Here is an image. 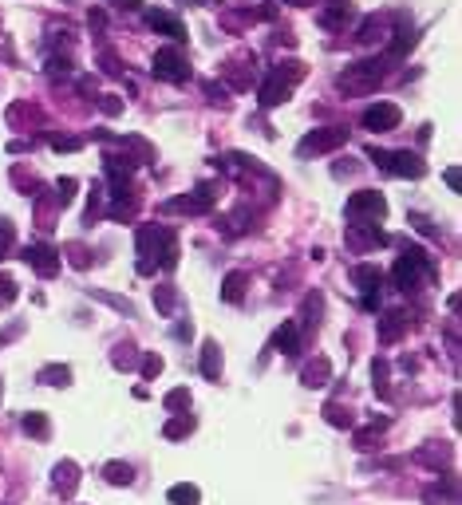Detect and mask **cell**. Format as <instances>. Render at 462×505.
<instances>
[{
	"mask_svg": "<svg viewBox=\"0 0 462 505\" xmlns=\"http://www.w3.org/2000/svg\"><path fill=\"white\" fill-rule=\"evenodd\" d=\"M304 75V68L301 63H277V68L265 75V83H261V103L265 107H277V103H285L292 95V87H296V80Z\"/></svg>",
	"mask_w": 462,
	"mask_h": 505,
	"instance_id": "obj_1",
	"label": "cell"
},
{
	"mask_svg": "<svg viewBox=\"0 0 462 505\" xmlns=\"http://www.w3.org/2000/svg\"><path fill=\"white\" fill-rule=\"evenodd\" d=\"M368 154H372L375 162H380L387 174H395V178H423L427 174V166H423L419 154H411V150H380V146H368Z\"/></svg>",
	"mask_w": 462,
	"mask_h": 505,
	"instance_id": "obj_2",
	"label": "cell"
},
{
	"mask_svg": "<svg viewBox=\"0 0 462 505\" xmlns=\"http://www.w3.org/2000/svg\"><path fill=\"white\" fill-rule=\"evenodd\" d=\"M419 273H435V268H431V257H427L419 245H411L395 261V288H403V292L419 288Z\"/></svg>",
	"mask_w": 462,
	"mask_h": 505,
	"instance_id": "obj_3",
	"label": "cell"
},
{
	"mask_svg": "<svg viewBox=\"0 0 462 505\" xmlns=\"http://www.w3.org/2000/svg\"><path fill=\"white\" fill-rule=\"evenodd\" d=\"M380 63H352V68H344L340 75H336V87L344 91V95H360V91H372L375 83H380Z\"/></svg>",
	"mask_w": 462,
	"mask_h": 505,
	"instance_id": "obj_4",
	"label": "cell"
},
{
	"mask_svg": "<svg viewBox=\"0 0 462 505\" xmlns=\"http://www.w3.org/2000/svg\"><path fill=\"white\" fill-rule=\"evenodd\" d=\"M344 213H348V221H380L383 213H387V201H383V194H375V189H360V194H352L348 198V206H344Z\"/></svg>",
	"mask_w": 462,
	"mask_h": 505,
	"instance_id": "obj_5",
	"label": "cell"
},
{
	"mask_svg": "<svg viewBox=\"0 0 462 505\" xmlns=\"http://www.w3.org/2000/svg\"><path fill=\"white\" fill-rule=\"evenodd\" d=\"M154 75H158V80H170V83H182L190 75V63H186V56H182L178 48H162V51H154Z\"/></svg>",
	"mask_w": 462,
	"mask_h": 505,
	"instance_id": "obj_6",
	"label": "cell"
},
{
	"mask_svg": "<svg viewBox=\"0 0 462 505\" xmlns=\"http://www.w3.org/2000/svg\"><path fill=\"white\" fill-rule=\"evenodd\" d=\"M348 139V130L340 127H324V130H312V135H304L301 146H296V154L301 158H308V154H324V150H336L340 142Z\"/></svg>",
	"mask_w": 462,
	"mask_h": 505,
	"instance_id": "obj_7",
	"label": "cell"
},
{
	"mask_svg": "<svg viewBox=\"0 0 462 505\" xmlns=\"http://www.w3.org/2000/svg\"><path fill=\"white\" fill-rule=\"evenodd\" d=\"M352 285L363 292V308H380V268L375 265H356Z\"/></svg>",
	"mask_w": 462,
	"mask_h": 505,
	"instance_id": "obj_8",
	"label": "cell"
},
{
	"mask_svg": "<svg viewBox=\"0 0 462 505\" xmlns=\"http://www.w3.org/2000/svg\"><path fill=\"white\" fill-rule=\"evenodd\" d=\"M403 119V111L395 103H372V107L363 111V127L368 130H395Z\"/></svg>",
	"mask_w": 462,
	"mask_h": 505,
	"instance_id": "obj_9",
	"label": "cell"
},
{
	"mask_svg": "<svg viewBox=\"0 0 462 505\" xmlns=\"http://www.w3.org/2000/svg\"><path fill=\"white\" fill-rule=\"evenodd\" d=\"M24 261H28L40 277H56V273H60V253L48 249V245H32L28 253H24Z\"/></svg>",
	"mask_w": 462,
	"mask_h": 505,
	"instance_id": "obj_10",
	"label": "cell"
},
{
	"mask_svg": "<svg viewBox=\"0 0 462 505\" xmlns=\"http://www.w3.org/2000/svg\"><path fill=\"white\" fill-rule=\"evenodd\" d=\"M146 24H151L154 32H162V36H170V40H186V24L174 20L170 12H162V8H151V12H146Z\"/></svg>",
	"mask_w": 462,
	"mask_h": 505,
	"instance_id": "obj_11",
	"label": "cell"
},
{
	"mask_svg": "<svg viewBox=\"0 0 462 505\" xmlns=\"http://www.w3.org/2000/svg\"><path fill=\"white\" fill-rule=\"evenodd\" d=\"M201 375H206V379H218L221 375V347L213 344V339L201 344Z\"/></svg>",
	"mask_w": 462,
	"mask_h": 505,
	"instance_id": "obj_12",
	"label": "cell"
},
{
	"mask_svg": "<svg viewBox=\"0 0 462 505\" xmlns=\"http://www.w3.org/2000/svg\"><path fill=\"white\" fill-rule=\"evenodd\" d=\"M170 505H198L201 501V490L198 485H190V482H178V485H170Z\"/></svg>",
	"mask_w": 462,
	"mask_h": 505,
	"instance_id": "obj_13",
	"label": "cell"
},
{
	"mask_svg": "<svg viewBox=\"0 0 462 505\" xmlns=\"http://www.w3.org/2000/svg\"><path fill=\"white\" fill-rule=\"evenodd\" d=\"M273 347H281V351H296V324H292V320H285L281 328H277V332H273Z\"/></svg>",
	"mask_w": 462,
	"mask_h": 505,
	"instance_id": "obj_14",
	"label": "cell"
},
{
	"mask_svg": "<svg viewBox=\"0 0 462 505\" xmlns=\"http://www.w3.org/2000/svg\"><path fill=\"white\" fill-rule=\"evenodd\" d=\"M332 375L328 359H312L308 367H304V387H324V379Z\"/></svg>",
	"mask_w": 462,
	"mask_h": 505,
	"instance_id": "obj_15",
	"label": "cell"
},
{
	"mask_svg": "<svg viewBox=\"0 0 462 505\" xmlns=\"http://www.w3.org/2000/svg\"><path fill=\"white\" fill-rule=\"evenodd\" d=\"M403 328H407L403 312H387V316H383V324H380V339H383V344H392V339L399 336Z\"/></svg>",
	"mask_w": 462,
	"mask_h": 505,
	"instance_id": "obj_16",
	"label": "cell"
},
{
	"mask_svg": "<svg viewBox=\"0 0 462 505\" xmlns=\"http://www.w3.org/2000/svg\"><path fill=\"white\" fill-rule=\"evenodd\" d=\"M75 474H80V470H75L71 462H60V466H56V485H60L63 497L75 494Z\"/></svg>",
	"mask_w": 462,
	"mask_h": 505,
	"instance_id": "obj_17",
	"label": "cell"
},
{
	"mask_svg": "<svg viewBox=\"0 0 462 505\" xmlns=\"http://www.w3.org/2000/svg\"><path fill=\"white\" fill-rule=\"evenodd\" d=\"M348 20H352V8H348V4H332V8L320 12L324 28H340V24H348Z\"/></svg>",
	"mask_w": 462,
	"mask_h": 505,
	"instance_id": "obj_18",
	"label": "cell"
},
{
	"mask_svg": "<svg viewBox=\"0 0 462 505\" xmlns=\"http://www.w3.org/2000/svg\"><path fill=\"white\" fill-rule=\"evenodd\" d=\"M103 474H107L111 485H131V482H135V470H131L127 462H107V470H103Z\"/></svg>",
	"mask_w": 462,
	"mask_h": 505,
	"instance_id": "obj_19",
	"label": "cell"
},
{
	"mask_svg": "<svg viewBox=\"0 0 462 505\" xmlns=\"http://www.w3.org/2000/svg\"><path fill=\"white\" fill-rule=\"evenodd\" d=\"M242 292H245V273H230V277H225V285H221V297L230 300V304H237V300H242Z\"/></svg>",
	"mask_w": 462,
	"mask_h": 505,
	"instance_id": "obj_20",
	"label": "cell"
},
{
	"mask_svg": "<svg viewBox=\"0 0 462 505\" xmlns=\"http://www.w3.org/2000/svg\"><path fill=\"white\" fill-rule=\"evenodd\" d=\"M20 426H24V435H32V438H48V430H51L44 415H24Z\"/></svg>",
	"mask_w": 462,
	"mask_h": 505,
	"instance_id": "obj_21",
	"label": "cell"
},
{
	"mask_svg": "<svg viewBox=\"0 0 462 505\" xmlns=\"http://www.w3.org/2000/svg\"><path fill=\"white\" fill-rule=\"evenodd\" d=\"M194 430V418H186V415H174L170 423H166V430H162V435L166 438H186Z\"/></svg>",
	"mask_w": 462,
	"mask_h": 505,
	"instance_id": "obj_22",
	"label": "cell"
},
{
	"mask_svg": "<svg viewBox=\"0 0 462 505\" xmlns=\"http://www.w3.org/2000/svg\"><path fill=\"white\" fill-rule=\"evenodd\" d=\"M68 379H71L68 367H44V371H40V383H51V387H63Z\"/></svg>",
	"mask_w": 462,
	"mask_h": 505,
	"instance_id": "obj_23",
	"label": "cell"
},
{
	"mask_svg": "<svg viewBox=\"0 0 462 505\" xmlns=\"http://www.w3.org/2000/svg\"><path fill=\"white\" fill-rule=\"evenodd\" d=\"M190 406V391L186 387H174L170 395H166V411H186Z\"/></svg>",
	"mask_w": 462,
	"mask_h": 505,
	"instance_id": "obj_24",
	"label": "cell"
},
{
	"mask_svg": "<svg viewBox=\"0 0 462 505\" xmlns=\"http://www.w3.org/2000/svg\"><path fill=\"white\" fill-rule=\"evenodd\" d=\"M324 415H328L332 426H352V415H348L340 403H328V406H324Z\"/></svg>",
	"mask_w": 462,
	"mask_h": 505,
	"instance_id": "obj_25",
	"label": "cell"
},
{
	"mask_svg": "<svg viewBox=\"0 0 462 505\" xmlns=\"http://www.w3.org/2000/svg\"><path fill=\"white\" fill-rule=\"evenodd\" d=\"M411 44H415V32L411 28H399V32H395V40H392V56H403Z\"/></svg>",
	"mask_w": 462,
	"mask_h": 505,
	"instance_id": "obj_26",
	"label": "cell"
},
{
	"mask_svg": "<svg viewBox=\"0 0 462 505\" xmlns=\"http://www.w3.org/2000/svg\"><path fill=\"white\" fill-rule=\"evenodd\" d=\"M380 36H383V20H363L360 44H372V40H380Z\"/></svg>",
	"mask_w": 462,
	"mask_h": 505,
	"instance_id": "obj_27",
	"label": "cell"
},
{
	"mask_svg": "<svg viewBox=\"0 0 462 505\" xmlns=\"http://www.w3.org/2000/svg\"><path fill=\"white\" fill-rule=\"evenodd\" d=\"M154 304H158V312H170L174 308V288H154Z\"/></svg>",
	"mask_w": 462,
	"mask_h": 505,
	"instance_id": "obj_28",
	"label": "cell"
},
{
	"mask_svg": "<svg viewBox=\"0 0 462 505\" xmlns=\"http://www.w3.org/2000/svg\"><path fill=\"white\" fill-rule=\"evenodd\" d=\"M48 71H51V75H68V71H71V60H68V56H51V60H48Z\"/></svg>",
	"mask_w": 462,
	"mask_h": 505,
	"instance_id": "obj_29",
	"label": "cell"
},
{
	"mask_svg": "<svg viewBox=\"0 0 462 505\" xmlns=\"http://www.w3.org/2000/svg\"><path fill=\"white\" fill-rule=\"evenodd\" d=\"M158 371H162V359H158V356H146V359H142V375H146V379H154Z\"/></svg>",
	"mask_w": 462,
	"mask_h": 505,
	"instance_id": "obj_30",
	"label": "cell"
},
{
	"mask_svg": "<svg viewBox=\"0 0 462 505\" xmlns=\"http://www.w3.org/2000/svg\"><path fill=\"white\" fill-rule=\"evenodd\" d=\"M103 111H107V115H119V111H123L119 95H103Z\"/></svg>",
	"mask_w": 462,
	"mask_h": 505,
	"instance_id": "obj_31",
	"label": "cell"
},
{
	"mask_svg": "<svg viewBox=\"0 0 462 505\" xmlns=\"http://www.w3.org/2000/svg\"><path fill=\"white\" fill-rule=\"evenodd\" d=\"M56 150H80V139H51Z\"/></svg>",
	"mask_w": 462,
	"mask_h": 505,
	"instance_id": "obj_32",
	"label": "cell"
},
{
	"mask_svg": "<svg viewBox=\"0 0 462 505\" xmlns=\"http://www.w3.org/2000/svg\"><path fill=\"white\" fill-rule=\"evenodd\" d=\"M115 8H127V12H135V8H142V0H111Z\"/></svg>",
	"mask_w": 462,
	"mask_h": 505,
	"instance_id": "obj_33",
	"label": "cell"
},
{
	"mask_svg": "<svg viewBox=\"0 0 462 505\" xmlns=\"http://www.w3.org/2000/svg\"><path fill=\"white\" fill-rule=\"evenodd\" d=\"M71 189H75V182L63 178V182H60V201H68V198H71Z\"/></svg>",
	"mask_w": 462,
	"mask_h": 505,
	"instance_id": "obj_34",
	"label": "cell"
},
{
	"mask_svg": "<svg viewBox=\"0 0 462 505\" xmlns=\"http://www.w3.org/2000/svg\"><path fill=\"white\" fill-rule=\"evenodd\" d=\"M442 178H447V186H451V189H458V170H447V174H442Z\"/></svg>",
	"mask_w": 462,
	"mask_h": 505,
	"instance_id": "obj_35",
	"label": "cell"
},
{
	"mask_svg": "<svg viewBox=\"0 0 462 505\" xmlns=\"http://www.w3.org/2000/svg\"><path fill=\"white\" fill-rule=\"evenodd\" d=\"M190 332H194L190 324H178V328H174V336H178V339H190Z\"/></svg>",
	"mask_w": 462,
	"mask_h": 505,
	"instance_id": "obj_36",
	"label": "cell"
},
{
	"mask_svg": "<svg viewBox=\"0 0 462 505\" xmlns=\"http://www.w3.org/2000/svg\"><path fill=\"white\" fill-rule=\"evenodd\" d=\"M0 285H4V277H0Z\"/></svg>",
	"mask_w": 462,
	"mask_h": 505,
	"instance_id": "obj_37",
	"label": "cell"
}]
</instances>
